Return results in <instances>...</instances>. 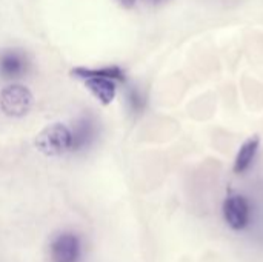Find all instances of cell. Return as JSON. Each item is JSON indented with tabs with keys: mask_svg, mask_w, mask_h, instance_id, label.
Masks as SVG:
<instances>
[{
	"mask_svg": "<svg viewBox=\"0 0 263 262\" xmlns=\"http://www.w3.org/2000/svg\"><path fill=\"white\" fill-rule=\"evenodd\" d=\"M126 102H128V107H129L133 114H140L145 110V105H146V99H145L143 93L136 86H128V90H126Z\"/></svg>",
	"mask_w": 263,
	"mask_h": 262,
	"instance_id": "cell-9",
	"label": "cell"
},
{
	"mask_svg": "<svg viewBox=\"0 0 263 262\" xmlns=\"http://www.w3.org/2000/svg\"><path fill=\"white\" fill-rule=\"evenodd\" d=\"M80 253V239L74 233H60L51 241L49 256L52 262H79Z\"/></svg>",
	"mask_w": 263,
	"mask_h": 262,
	"instance_id": "cell-7",
	"label": "cell"
},
{
	"mask_svg": "<svg viewBox=\"0 0 263 262\" xmlns=\"http://www.w3.org/2000/svg\"><path fill=\"white\" fill-rule=\"evenodd\" d=\"M31 59L23 49L8 48L0 51V77L5 80H17L28 74Z\"/></svg>",
	"mask_w": 263,
	"mask_h": 262,
	"instance_id": "cell-5",
	"label": "cell"
},
{
	"mask_svg": "<svg viewBox=\"0 0 263 262\" xmlns=\"http://www.w3.org/2000/svg\"><path fill=\"white\" fill-rule=\"evenodd\" d=\"M34 97L31 91L18 83L8 85L0 93V108L6 116L22 117L29 113Z\"/></svg>",
	"mask_w": 263,
	"mask_h": 262,
	"instance_id": "cell-3",
	"label": "cell"
},
{
	"mask_svg": "<svg viewBox=\"0 0 263 262\" xmlns=\"http://www.w3.org/2000/svg\"><path fill=\"white\" fill-rule=\"evenodd\" d=\"M259 147H260V137L257 134L251 136L250 139H247L242 144V147L239 148L237 156L234 159V165H233V171L236 174H242L251 167V164L254 162V158L259 151Z\"/></svg>",
	"mask_w": 263,
	"mask_h": 262,
	"instance_id": "cell-8",
	"label": "cell"
},
{
	"mask_svg": "<svg viewBox=\"0 0 263 262\" xmlns=\"http://www.w3.org/2000/svg\"><path fill=\"white\" fill-rule=\"evenodd\" d=\"M35 147L45 156H62L71 151V130L63 124L48 125L39 133Z\"/></svg>",
	"mask_w": 263,
	"mask_h": 262,
	"instance_id": "cell-2",
	"label": "cell"
},
{
	"mask_svg": "<svg viewBox=\"0 0 263 262\" xmlns=\"http://www.w3.org/2000/svg\"><path fill=\"white\" fill-rule=\"evenodd\" d=\"M149 3H154V5H163V3H168L171 0H148Z\"/></svg>",
	"mask_w": 263,
	"mask_h": 262,
	"instance_id": "cell-11",
	"label": "cell"
},
{
	"mask_svg": "<svg viewBox=\"0 0 263 262\" xmlns=\"http://www.w3.org/2000/svg\"><path fill=\"white\" fill-rule=\"evenodd\" d=\"M71 74L85 82V86L100 100L102 105H109L116 97V82H125V71L117 66H102V68H85L77 66Z\"/></svg>",
	"mask_w": 263,
	"mask_h": 262,
	"instance_id": "cell-1",
	"label": "cell"
},
{
	"mask_svg": "<svg viewBox=\"0 0 263 262\" xmlns=\"http://www.w3.org/2000/svg\"><path fill=\"white\" fill-rule=\"evenodd\" d=\"M222 216L231 230L242 232L251 222V204L242 195H231L223 201Z\"/></svg>",
	"mask_w": 263,
	"mask_h": 262,
	"instance_id": "cell-4",
	"label": "cell"
},
{
	"mask_svg": "<svg viewBox=\"0 0 263 262\" xmlns=\"http://www.w3.org/2000/svg\"><path fill=\"white\" fill-rule=\"evenodd\" d=\"M99 134V124L94 116L83 114L80 116L71 130V151L79 153L88 150L96 141Z\"/></svg>",
	"mask_w": 263,
	"mask_h": 262,
	"instance_id": "cell-6",
	"label": "cell"
},
{
	"mask_svg": "<svg viewBox=\"0 0 263 262\" xmlns=\"http://www.w3.org/2000/svg\"><path fill=\"white\" fill-rule=\"evenodd\" d=\"M122 6H125V8H131V6H134V3H136V0H117Z\"/></svg>",
	"mask_w": 263,
	"mask_h": 262,
	"instance_id": "cell-10",
	"label": "cell"
}]
</instances>
